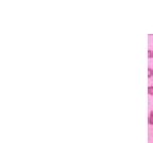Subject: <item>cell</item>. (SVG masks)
Returning a JSON list of instances; mask_svg holds the SVG:
<instances>
[{
  "label": "cell",
  "instance_id": "obj_2",
  "mask_svg": "<svg viewBox=\"0 0 153 143\" xmlns=\"http://www.w3.org/2000/svg\"><path fill=\"white\" fill-rule=\"evenodd\" d=\"M148 93L153 97V86H149L148 87Z\"/></svg>",
  "mask_w": 153,
  "mask_h": 143
},
{
  "label": "cell",
  "instance_id": "obj_1",
  "mask_svg": "<svg viewBox=\"0 0 153 143\" xmlns=\"http://www.w3.org/2000/svg\"><path fill=\"white\" fill-rule=\"evenodd\" d=\"M148 123L150 125H153V110H151L150 114H149V117H148Z\"/></svg>",
  "mask_w": 153,
  "mask_h": 143
},
{
  "label": "cell",
  "instance_id": "obj_3",
  "mask_svg": "<svg viewBox=\"0 0 153 143\" xmlns=\"http://www.w3.org/2000/svg\"><path fill=\"white\" fill-rule=\"evenodd\" d=\"M152 75H153V70H152V68H149V69H148V77L150 79V77H152Z\"/></svg>",
  "mask_w": 153,
  "mask_h": 143
},
{
  "label": "cell",
  "instance_id": "obj_4",
  "mask_svg": "<svg viewBox=\"0 0 153 143\" xmlns=\"http://www.w3.org/2000/svg\"><path fill=\"white\" fill-rule=\"evenodd\" d=\"M151 57H152V51L149 50V58H151Z\"/></svg>",
  "mask_w": 153,
  "mask_h": 143
}]
</instances>
